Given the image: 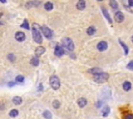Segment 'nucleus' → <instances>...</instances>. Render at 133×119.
<instances>
[{
  "label": "nucleus",
  "mask_w": 133,
  "mask_h": 119,
  "mask_svg": "<svg viewBox=\"0 0 133 119\" xmlns=\"http://www.w3.org/2000/svg\"><path fill=\"white\" fill-rule=\"evenodd\" d=\"M32 37H33V41H34L35 42H38V44H41V42L43 41L41 31H39L38 25H36L35 23L32 24Z\"/></svg>",
  "instance_id": "obj_1"
},
{
  "label": "nucleus",
  "mask_w": 133,
  "mask_h": 119,
  "mask_svg": "<svg viewBox=\"0 0 133 119\" xmlns=\"http://www.w3.org/2000/svg\"><path fill=\"white\" fill-rule=\"evenodd\" d=\"M61 46H63L64 49H66L68 51H70V52H73L74 51V42H73V41L69 37H64L63 38V41H61Z\"/></svg>",
  "instance_id": "obj_2"
},
{
  "label": "nucleus",
  "mask_w": 133,
  "mask_h": 119,
  "mask_svg": "<svg viewBox=\"0 0 133 119\" xmlns=\"http://www.w3.org/2000/svg\"><path fill=\"white\" fill-rule=\"evenodd\" d=\"M49 83L51 85V87H52L54 90H58L59 87H60V81H59L57 76H51L50 80H49Z\"/></svg>",
  "instance_id": "obj_3"
},
{
  "label": "nucleus",
  "mask_w": 133,
  "mask_h": 119,
  "mask_svg": "<svg viewBox=\"0 0 133 119\" xmlns=\"http://www.w3.org/2000/svg\"><path fill=\"white\" fill-rule=\"evenodd\" d=\"M108 78H109V75L107 73H100L94 77V81H96L97 83H104Z\"/></svg>",
  "instance_id": "obj_4"
},
{
  "label": "nucleus",
  "mask_w": 133,
  "mask_h": 119,
  "mask_svg": "<svg viewBox=\"0 0 133 119\" xmlns=\"http://www.w3.org/2000/svg\"><path fill=\"white\" fill-rule=\"evenodd\" d=\"M41 31H42V33H43L44 36H45L46 38H48V39L52 38V36H53V31L51 30L50 28H48L47 26L43 25V26H41Z\"/></svg>",
  "instance_id": "obj_5"
},
{
  "label": "nucleus",
  "mask_w": 133,
  "mask_h": 119,
  "mask_svg": "<svg viewBox=\"0 0 133 119\" xmlns=\"http://www.w3.org/2000/svg\"><path fill=\"white\" fill-rule=\"evenodd\" d=\"M54 54L57 56V57H61V56L64 55V48H63L61 45H59V44L56 45V47L54 49Z\"/></svg>",
  "instance_id": "obj_6"
},
{
  "label": "nucleus",
  "mask_w": 133,
  "mask_h": 119,
  "mask_svg": "<svg viewBox=\"0 0 133 119\" xmlns=\"http://www.w3.org/2000/svg\"><path fill=\"white\" fill-rule=\"evenodd\" d=\"M107 48H108V45H107V42L105 41L98 42V45H97V50L100 51V52H103V51L107 50Z\"/></svg>",
  "instance_id": "obj_7"
},
{
  "label": "nucleus",
  "mask_w": 133,
  "mask_h": 119,
  "mask_svg": "<svg viewBox=\"0 0 133 119\" xmlns=\"http://www.w3.org/2000/svg\"><path fill=\"white\" fill-rule=\"evenodd\" d=\"M124 19H125V17H124V14L122 12H117L114 14V20L115 22H118V23H122V22L124 21Z\"/></svg>",
  "instance_id": "obj_8"
},
{
  "label": "nucleus",
  "mask_w": 133,
  "mask_h": 119,
  "mask_svg": "<svg viewBox=\"0 0 133 119\" xmlns=\"http://www.w3.org/2000/svg\"><path fill=\"white\" fill-rule=\"evenodd\" d=\"M15 38L18 41H24L25 38H26V35H25V33L22 32V31H18V32H16V34H15Z\"/></svg>",
  "instance_id": "obj_9"
},
{
  "label": "nucleus",
  "mask_w": 133,
  "mask_h": 119,
  "mask_svg": "<svg viewBox=\"0 0 133 119\" xmlns=\"http://www.w3.org/2000/svg\"><path fill=\"white\" fill-rule=\"evenodd\" d=\"M42 2L41 1H29V2H26L25 3V6L27 8H31V7H36L39 5H41Z\"/></svg>",
  "instance_id": "obj_10"
},
{
  "label": "nucleus",
  "mask_w": 133,
  "mask_h": 119,
  "mask_svg": "<svg viewBox=\"0 0 133 119\" xmlns=\"http://www.w3.org/2000/svg\"><path fill=\"white\" fill-rule=\"evenodd\" d=\"M101 10H102V13H103L104 17L106 18V20L108 21V23L112 24V20H111V18H110V16H109V14H108V12H107L106 8H105V7H101Z\"/></svg>",
  "instance_id": "obj_11"
},
{
  "label": "nucleus",
  "mask_w": 133,
  "mask_h": 119,
  "mask_svg": "<svg viewBox=\"0 0 133 119\" xmlns=\"http://www.w3.org/2000/svg\"><path fill=\"white\" fill-rule=\"evenodd\" d=\"M85 5H86V2L84 1V0H79L77 2V4H76V7H77L79 10H83L84 8H85Z\"/></svg>",
  "instance_id": "obj_12"
},
{
  "label": "nucleus",
  "mask_w": 133,
  "mask_h": 119,
  "mask_svg": "<svg viewBox=\"0 0 133 119\" xmlns=\"http://www.w3.org/2000/svg\"><path fill=\"white\" fill-rule=\"evenodd\" d=\"M131 88H132V84L130 81H125L123 83V89L125 91H129V90H131Z\"/></svg>",
  "instance_id": "obj_13"
},
{
  "label": "nucleus",
  "mask_w": 133,
  "mask_h": 119,
  "mask_svg": "<svg viewBox=\"0 0 133 119\" xmlns=\"http://www.w3.org/2000/svg\"><path fill=\"white\" fill-rule=\"evenodd\" d=\"M45 51H46V50H45L44 47H38L35 49V55H36V57L39 58L41 55H43V54L45 53Z\"/></svg>",
  "instance_id": "obj_14"
},
{
  "label": "nucleus",
  "mask_w": 133,
  "mask_h": 119,
  "mask_svg": "<svg viewBox=\"0 0 133 119\" xmlns=\"http://www.w3.org/2000/svg\"><path fill=\"white\" fill-rule=\"evenodd\" d=\"M77 104H78V106L80 108H84L87 105V101L84 97H81V98H79V100H78Z\"/></svg>",
  "instance_id": "obj_15"
},
{
  "label": "nucleus",
  "mask_w": 133,
  "mask_h": 119,
  "mask_svg": "<svg viewBox=\"0 0 133 119\" xmlns=\"http://www.w3.org/2000/svg\"><path fill=\"white\" fill-rule=\"evenodd\" d=\"M96 31H97V28L92 25V26H89V27L86 29V33H87L89 35H94L95 33H96Z\"/></svg>",
  "instance_id": "obj_16"
},
{
  "label": "nucleus",
  "mask_w": 133,
  "mask_h": 119,
  "mask_svg": "<svg viewBox=\"0 0 133 119\" xmlns=\"http://www.w3.org/2000/svg\"><path fill=\"white\" fill-rule=\"evenodd\" d=\"M87 73H92V75H98V73H102V70H101V69H98V67H94V69H89L87 70Z\"/></svg>",
  "instance_id": "obj_17"
},
{
  "label": "nucleus",
  "mask_w": 133,
  "mask_h": 119,
  "mask_svg": "<svg viewBox=\"0 0 133 119\" xmlns=\"http://www.w3.org/2000/svg\"><path fill=\"white\" fill-rule=\"evenodd\" d=\"M109 112H110L109 107L105 106L103 109H102V116H103V117H107V116H108V114H109Z\"/></svg>",
  "instance_id": "obj_18"
},
{
  "label": "nucleus",
  "mask_w": 133,
  "mask_h": 119,
  "mask_svg": "<svg viewBox=\"0 0 133 119\" xmlns=\"http://www.w3.org/2000/svg\"><path fill=\"white\" fill-rule=\"evenodd\" d=\"M13 103L16 105V106H19V105L22 104V98L20 97V96H15V97H13Z\"/></svg>",
  "instance_id": "obj_19"
},
{
  "label": "nucleus",
  "mask_w": 133,
  "mask_h": 119,
  "mask_svg": "<svg viewBox=\"0 0 133 119\" xmlns=\"http://www.w3.org/2000/svg\"><path fill=\"white\" fill-rule=\"evenodd\" d=\"M30 63H31L33 66H38L39 64V58L36 57V56H35V57H32V58H31V60H30Z\"/></svg>",
  "instance_id": "obj_20"
},
{
  "label": "nucleus",
  "mask_w": 133,
  "mask_h": 119,
  "mask_svg": "<svg viewBox=\"0 0 133 119\" xmlns=\"http://www.w3.org/2000/svg\"><path fill=\"white\" fill-rule=\"evenodd\" d=\"M45 9L48 10V12L52 10L53 9V3L52 2H46V3H45Z\"/></svg>",
  "instance_id": "obj_21"
},
{
  "label": "nucleus",
  "mask_w": 133,
  "mask_h": 119,
  "mask_svg": "<svg viewBox=\"0 0 133 119\" xmlns=\"http://www.w3.org/2000/svg\"><path fill=\"white\" fill-rule=\"evenodd\" d=\"M118 42H120V45H121L122 47H123L124 51H125V55H127V54H128V52H129V49H128V47H127L126 45L124 44V41H121V39H118Z\"/></svg>",
  "instance_id": "obj_22"
},
{
  "label": "nucleus",
  "mask_w": 133,
  "mask_h": 119,
  "mask_svg": "<svg viewBox=\"0 0 133 119\" xmlns=\"http://www.w3.org/2000/svg\"><path fill=\"white\" fill-rule=\"evenodd\" d=\"M109 4H110V6H111L113 9L117 10L118 8V2L115 1V0H111V1L109 2Z\"/></svg>",
  "instance_id": "obj_23"
},
{
  "label": "nucleus",
  "mask_w": 133,
  "mask_h": 119,
  "mask_svg": "<svg viewBox=\"0 0 133 119\" xmlns=\"http://www.w3.org/2000/svg\"><path fill=\"white\" fill-rule=\"evenodd\" d=\"M21 27H22V28H24V29H26V30H29V29H30L29 24H28V21H27V20H24L23 23L21 24Z\"/></svg>",
  "instance_id": "obj_24"
},
{
  "label": "nucleus",
  "mask_w": 133,
  "mask_h": 119,
  "mask_svg": "<svg viewBox=\"0 0 133 119\" xmlns=\"http://www.w3.org/2000/svg\"><path fill=\"white\" fill-rule=\"evenodd\" d=\"M43 116H44V118H46V119H52V115H51V113H50L49 111H48V110L44 111Z\"/></svg>",
  "instance_id": "obj_25"
},
{
  "label": "nucleus",
  "mask_w": 133,
  "mask_h": 119,
  "mask_svg": "<svg viewBox=\"0 0 133 119\" xmlns=\"http://www.w3.org/2000/svg\"><path fill=\"white\" fill-rule=\"evenodd\" d=\"M18 115H19V111H18V110H16V109H14V110H12V111L10 112V117H17Z\"/></svg>",
  "instance_id": "obj_26"
},
{
  "label": "nucleus",
  "mask_w": 133,
  "mask_h": 119,
  "mask_svg": "<svg viewBox=\"0 0 133 119\" xmlns=\"http://www.w3.org/2000/svg\"><path fill=\"white\" fill-rule=\"evenodd\" d=\"M16 82H18V83H23L24 82V77L23 76H21V75L17 76L16 77Z\"/></svg>",
  "instance_id": "obj_27"
},
{
  "label": "nucleus",
  "mask_w": 133,
  "mask_h": 119,
  "mask_svg": "<svg viewBox=\"0 0 133 119\" xmlns=\"http://www.w3.org/2000/svg\"><path fill=\"white\" fill-rule=\"evenodd\" d=\"M7 58H8V60L12 61V62L16 61V56L14 55V54H8V55H7Z\"/></svg>",
  "instance_id": "obj_28"
},
{
  "label": "nucleus",
  "mask_w": 133,
  "mask_h": 119,
  "mask_svg": "<svg viewBox=\"0 0 133 119\" xmlns=\"http://www.w3.org/2000/svg\"><path fill=\"white\" fill-rule=\"evenodd\" d=\"M52 105H53V107H54L55 109H58V108L60 107V103H59V101H58L57 100H55L54 101H53V104H52Z\"/></svg>",
  "instance_id": "obj_29"
},
{
  "label": "nucleus",
  "mask_w": 133,
  "mask_h": 119,
  "mask_svg": "<svg viewBox=\"0 0 133 119\" xmlns=\"http://www.w3.org/2000/svg\"><path fill=\"white\" fill-rule=\"evenodd\" d=\"M127 69L133 70V61H130V62H129L128 65H127Z\"/></svg>",
  "instance_id": "obj_30"
},
{
  "label": "nucleus",
  "mask_w": 133,
  "mask_h": 119,
  "mask_svg": "<svg viewBox=\"0 0 133 119\" xmlns=\"http://www.w3.org/2000/svg\"><path fill=\"white\" fill-rule=\"evenodd\" d=\"M124 119H133V114H127L124 116Z\"/></svg>",
  "instance_id": "obj_31"
},
{
  "label": "nucleus",
  "mask_w": 133,
  "mask_h": 119,
  "mask_svg": "<svg viewBox=\"0 0 133 119\" xmlns=\"http://www.w3.org/2000/svg\"><path fill=\"white\" fill-rule=\"evenodd\" d=\"M15 85H16V83H15V82H10V83H8V86H10V87H12V86H15Z\"/></svg>",
  "instance_id": "obj_32"
},
{
  "label": "nucleus",
  "mask_w": 133,
  "mask_h": 119,
  "mask_svg": "<svg viewBox=\"0 0 133 119\" xmlns=\"http://www.w3.org/2000/svg\"><path fill=\"white\" fill-rule=\"evenodd\" d=\"M128 4H129V6H133V0H129Z\"/></svg>",
  "instance_id": "obj_33"
},
{
  "label": "nucleus",
  "mask_w": 133,
  "mask_h": 119,
  "mask_svg": "<svg viewBox=\"0 0 133 119\" xmlns=\"http://www.w3.org/2000/svg\"><path fill=\"white\" fill-rule=\"evenodd\" d=\"M39 90H43V86H42V84H39Z\"/></svg>",
  "instance_id": "obj_34"
},
{
  "label": "nucleus",
  "mask_w": 133,
  "mask_h": 119,
  "mask_svg": "<svg viewBox=\"0 0 133 119\" xmlns=\"http://www.w3.org/2000/svg\"><path fill=\"white\" fill-rule=\"evenodd\" d=\"M97 106H98V107H101V106H102V103H101V101H98Z\"/></svg>",
  "instance_id": "obj_35"
},
{
  "label": "nucleus",
  "mask_w": 133,
  "mask_h": 119,
  "mask_svg": "<svg viewBox=\"0 0 133 119\" xmlns=\"http://www.w3.org/2000/svg\"><path fill=\"white\" fill-rule=\"evenodd\" d=\"M2 25H3V23H2V22H0V26H2Z\"/></svg>",
  "instance_id": "obj_36"
},
{
  "label": "nucleus",
  "mask_w": 133,
  "mask_h": 119,
  "mask_svg": "<svg viewBox=\"0 0 133 119\" xmlns=\"http://www.w3.org/2000/svg\"><path fill=\"white\" fill-rule=\"evenodd\" d=\"M131 41L133 42V35H132V37H131Z\"/></svg>",
  "instance_id": "obj_37"
},
{
  "label": "nucleus",
  "mask_w": 133,
  "mask_h": 119,
  "mask_svg": "<svg viewBox=\"0 0 133 119\" xmlns=\"http://www.w3.org/2000/svg\"><path fill=\"white\" fill-rule=\"evenodd\" d=\"M1 17H2V14H1V13H0V18H1Z\"/></svg>",
  "instance_id": "obj_38"
}]
</instances>
